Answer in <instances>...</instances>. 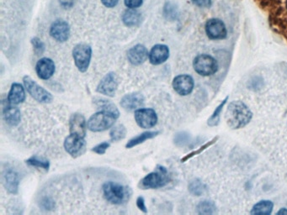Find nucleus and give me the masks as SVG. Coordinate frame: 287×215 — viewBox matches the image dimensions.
<instances>
[{"mask_svg": "<svg viewBox=\"0 0 287 215\" xmlns=\"http://www.w3.org/2000/svg\"><path fill=\"white\" fill-rule=\"evenodd\" d=\"M134 118L139 127L151 129L158 123V115L155 110L149 108H140L135 110Z\"/></svg>", "mask_w": 287, "mask_h": 215, "instance_id": "10", "label": "nucleus"}, {"mask_svg": "<svg viewBox=\"0 0 287 215\" xmlns=\"http://www.w3.org/2000/svg\"><path fill=\"white\" fill-rule=\"evenodd\" d=\"M193 68L199 75L209 77L218 71V63L213 56L207 54H200L194 59Z\"/></svg>", "mask_w": 287, "mask_h": 215, "instance_id": "4", "label": "nucleus"}, {"mask_svg": "<svg viewBox=\"0 0 287 215\" xmlns=\"http://www.w3.org/2000/svg\"><path fill=\"white\" fill-rule=\"evenodd\" d=\"M26 163L30 167H37V168H42L45 171H48L50 168V162L48 160L42 158V157H37V156H33L30 157L29 159L25 161Z\"/></svg>", "mask_w": 287, "mask_h": 215, "instance_id": "26", "label": "nucleus"}, {"mask_svg": "<svg viewBox=\"0 0 287 215\" xmlns=\"http://www.w3.org/2000/svg\"><path fill=\"white\" fill-rule=\"evenodd\" d=\"M197 212L200 214H212L216 212V206L212 201H202L197 205Z\"/></svg>", "mask_w": 287, "mask_h": 215, "instance_id": "28", "label": "nucleus"}, {"mask_svg": "<svg viewBox=\"0 0 287 215\" xmlns=\"http://www.w3.org/2000/svg\"><path fill=\"white\" fill-rule=\"evenodd\" d=\"M169 57V48L166 45L158 44L151 49L149 52V62L153 65H161L165 63Z\"/></svg>", "mask_w": 287, "mask_h": 215, "instance_id": "16", "label": "nucleus"}, {"mask_svg": "<svg viewBox=\"0 0 287 215\" xmlns=\"http://www.w3.org/2000/svg\"><path fill=\"white\" fill-rule=\"evenodd\" d=\"M23 82L27 93L32 96L36 101L42 104H49L52 101L53 97L51 93L45 89L44 87L40 86L37 82H35L29 76H24Z\"/></svg>", "mask_w": 287, "mask_h": 215, "instance_id": "6", "label": "nucleus"}, {"mask_svg": "<svg viewBox=\"0 0 287 215\" xmlns=\"http://www.w3.org/2000/svg\"><path fill=\"white\" fill-rule=\"evenodd\" d=\"M125 5L128 9H137L141 7L144 0H124Z\"/></svg>", "mask_w": 287, "mask_h": 215, "instance_id": "35", "label": "nucleus"}, {"mask_svg": "<svg viewBox=\"0 0 287 215\" xmlns=\"http://www.w3.org/2000/svg\"><path fill=\"white\" fill-rule=\"evenodd\" d=\"M4 185L10 194H17L20 185V177L17 172L13 170H8L4 175Z\"/></svg>", "mask_w": 287, "mask_h": 215, "instance_id": "21", "label": "nucleus"}, {"mask_svg": "<svg viewBox=\"0 0 287 215\" xmlns=\"http://www.w3.org/2000/svg\"><path fill=\"white\" fill-rule=\"evenodd\" d=\"M50 36L58 42H65L70 37V27L68 22L56 20L51 24Z\"/></svg>", "mask_w": 287, "mask_h": 215, "instance_id": "13", "label": "nucleus"}, {"mask_svg": "<svg viewBox=\"0 0 287 215\" xmlns=\"http://www.w3.org/2000/svg\"><path fill=\"white\" fill-rule=\"evenodd\" d=\"M117 118L107 112L100 111L93 114L87 121L88 130L92 132H103L114 126Z\"/></svg>", "mask_w": 287, "mask_h": 215, "instance_id": "3", "label": "nucleus"}, {"mask_svg": "<svg viewBox=\"0 0 287 215\" xmlns=\"http://www.w3.org/2000/svg\"><path fill=\"white\" fill-rule=\"evenodd\" d=\"M274 203L270 200H261L253 205L251 214L269 215L272 213Z\"/></svg>", "mask_w": 287, "mask_h": 215, "instance_id": "25", "label": "nucleus"}, {"mask_svg": "<svg viewBox=\"0 0 287 215\" xmlns=\"http://www.w3.org/2000/svg\"><path fill=\"white\" fill-rule=\"evenodd\" d=\"M110 146V143L105 141V142L100 143V144L96 145L95 147H93L92 151L93 152L96 153L98 155H104Z\"/></svg>", "mask_w": 287, "mask_h": 215, "instance_id": "34", "label": "nucleus"}, {"mask_svg": "<svg viewBox=\"0 0 287 215\" xmlns=\"http://www.w3.org/2000/svg\"><path fill=\"white\" fill-rule=\"evenodd\" d=\"M227 99H228V97H226V99H224L223 101L220 104L219 106L216 109L212 116L210 117L209 119H208V126H216L218 125L220 120V114H221V111L223 109L224 105L227 101Z\"/></svg>", "mask_w": 287, "mask_h": 215, "instance_id": "29", "label": "nucleus"}, {"mask_svg": "<svg viewBox=\"0 0 287 215\" xmlns=\"http://www.w3.org/2000/svg\"><path fill=\"white\" fill-rule=\"evenodd\" d=\"M73 57L76 68L81 73H85L90 67L92 57V48L87 44H78L73 48Z\"/></svg>", "mask_w": 287, "mask_h": 215, "instance_id": "7", "label": "nucleus"}, {"mask_svg": "<svg viewBox=\"0 0 287 215\" xmlns=\"http://www.w3.org/2000/svg\"><path fill=\"white\" fill-rule=\"evenodd\" d=\"M59 1L62 8H64V10H69L71 8H73L75 3V0H59Z\"/></svg>", "mask_w": 287, "mask_h": 215, "instance_id": "38", "label": "nucleus"}, {"mask_svg": "<svg viewBox=\"0 0 287 215\" xmlns=\"http://www.w3.org/2000/svg\"><path fill=\"white\" fill-rule=\"evenodd\" d=\"M56 71V65L53 60L43 57L37 62L36 72L40 79L48 80L53 76Z\"/></svg>", "mask_w": 287, "mask_h": 215, "instance_id": "15", "label": "nucleus"}, {"mask_svg": "<svg viewBox=\"0 0 287 215\" xmlns=\"http://www.w3.org/2000/svg\"><path fill=\"white\" fill-rule=\"evenodd\" d=\"M127 136V129L123 125H118L111 129L110 132L111 141H120Z\"/></svg>", "mask_w": 287, "mask_h": 215, "instance_id": "27", "label": "nucleus"}, {"mask_svg": "<svg viewBox=\"0 0 287 215\" xmlns=\"http://www.w3.org/2000/svg\"><path fill=\"white\" fill-rule=\"evenodd\" d=\"M25 87H23L22 85L18 82H14L11 85L10 92L8 94L7 101L10 104H14V105H18V104H22L23 102L25 100Z\"/></svg>", "mask_w": 287, "mask_h": 215, "instance_id": "20", "label": "nucleus"}, {"mask_svg": "<svg viewBox=\"0 0 287 215\" xmlns=\"http://www.w3.org/2000/svg\"><path fill=\"white\" fill-rule=\"evenodd\" d=\"M3 117L5 118V122L13 127L17 126L21 120L20 109L9 102L6 104H3Z\"/></svg>", "mask_w": 287, "mask_h": 215, "instance_id": "18", "label": "nucleus"}, {"mask_svg": "<svg viewBox=\"0 0 287 215\" xmlns=\"http://www.w3.org/2000/svg\"><path fill=\"white\" fill-rule=\"evenodd\" d=\"M102 190L105 199L112 204L120 205L127 200V189L117 182L114 181L105 182L103 185Z\"/></svg>", "mask_w": 287, "mask_h": 215, "instance_id": "5", "label": "nucleus"}, {"mask_svg": "<svg viewBox=\"0 0 287 215\" xmlns=\"http://www.w3.org/2000/svg\"><path fill=\"white\" fill-rule=\"evenodd\" d=\"M285 10H286V12H287V0L286 1H285Z\"/></svg>", "mask_w": 287, "mask_h": 215, "instance_id": "41", "label": "nucleus"}, {"mask_svg": "<svg viewBox=\"0 0 287 215\" xmlns=\"http://www.w3.org/2000/svg\"><path fill=\"white\" fill-rule=\"evenodd\" d=\"M194 5L199 8H210L212 6V0H190Z\"/></svg>", "mask_w": 287, "mask_h": 215, "instance_id": "36", "label": "nucleus"}, {"mask_svg": "<svg viewBox=\"0 0 287 215\" xmlns=\"http://www.w3.org/2000/svg\"><path fill=\"white\" fill-rule=\"evenodd\" d=\"M85 137L70 133L64 140V149L67 153L73 158L80 157L85 152L86 141Z\"/></svg>", "mask_w": 287, "mask_h": 215, "instance_id": "8", "label": "nucleus"}, {"mask_svg": "<svg viewBox=\"0 0 287 215\" xmlns=\"http://www.w3.org/2000/svg\"><path fill=\"white\" fill-rule=\"evenodd\" d=\"M158 134H159L158 131H146V132L140 134L138 136H135V137L131 139V140L127 143L126 148L131 149V148L135 147L136 145H140V144H142V143L145 142L146 140L154 139V137L158 136Z\"/></svg>", "mask_w": 287, "mask_h": 215, "instance_id": "24", "label": "nucleus"}, {"mask_svg": "<svg viewBox=\"0 0 287 215\" xmlns=\"http://www.w3.org/2000/svg\"><path fill=\"white\" fill-rule=\"evenodd\" d=\"M40 207L44 210H52L55 208V203L51 198L44 197L40 201Z\"/></svg>", "mask_w": 287, "mask_h": 215, "instance_id": "32", "label": "nucleus"}, {"mask_svg": "<svg viewBox=\"0 0 287 215\" xmlns=\"http://www.w3.org/2000/svg\"><path fill=\"white\" fill-rule=\"evenodd\" d=\"M163 15L168 20H175L177 15V8L170 2L166 3L163 8Z\"/></svg>", "mask_w": 287, "mask_h": 215, "instance_id": "30", "label": "nucleus"}, {"mask_svg": "<svg viewBox=\"0 0 287 215\" xmlns=\"http://www.w3.org/2000/svg\"><path fill=\"white\" fill-rule=\"evenodd\" d=\"M277 214H282L285 215L287 214V209L286 208H281L280 210L278 211Z\"/></svg>", "mask_w": 287, "mask_h": 215, "instance_id": "40", "label": "nucleus"}, {"mask_svg": "<svg viewBox=\"0 0 287 215\" xmlns=\"http://www.w3.org/2000/svg\"><path fill=\"white\" fill-rule=\"evenodd\" d=\"M149 55V51L146 48V46L141 44H137L128 50L127 59L132 65L140 66L146 62Z\"/></svg>", "mask_w": 287, "mask_h": 215, "instance_id": "14", "label": "nucleus"}, {"mask_svg": "<svg viewBox=\"0 0 287 215\" xmlns=\"http://www.w3.org/2000/svg\"><path fill=\"white\" fill-rule=\"evenodd\" d=\"M173 87L175 91L180 96H187L192 93L195 82L192 77L187 74L177 76L173 80Z\"/></svg>", "mask_w": 287, "mask_h": 215, "instance_id": "12", "label": "nucleus"}, {"mask_svg": "<svg viewBox=\"0 0 287 215\" xmlns=\"http://www.w3.org/2000/svg\"><path fill=\"white\" fill-rule=\"evenodd\" d=\"M225 117L229 127L238 130L245 127L250 123L253 113L244 103L236 100L229 104Z\"/></svg>", "mask_w": 287, "mask_h": 215, "instance_id": "1", "label": "nucleus"}, {"mask_svg": "<svg viewBox=\"0 0 287 215\" xmlns=\"http://www.w3.org/2000/svg\"><path fill=\"white\" fill-rule=\"evenodd\" d=\"M69 128L70 133L85 137L86 131L88 129L85 118L81 114H73L69 121Z\"/></svg>", "mask_w": 287, "mask_h": 215, "instance_id": "19", "label": "nucleus"}, {"mask_svg": "<svg viewBox=\"0 0 287 215\" xmlns=\"http://www.w3.org/2000/svg\"><path fill=\"white\" fill-rule=\"evenodd\" d=\"M101 3L105 5V7L114 8L119 3V0H101Z\"/></svg>", "mask_w": 287, "mask_h": 215, "instance_id": "39", "label": "nucleus"}, {"mask_svg": "<svg viewBox=\"0 0 287 215\" xmlns=\"http://www.w3.org/2000/svg\"><path fill=\"white\" fill-rule=\"evenodd\" d=\"M136 207L144 213H148V209H147L146 203H145V199L144 197H138L136 199Z\"/></svg>", "mask_w": 287, "mask_h": 215, "instance_id": "37", "label": "nucleus"}, {"mask_svg": "<svg viewBox=\"0 0 287 215\" xmlns=\"http://www.w3.org/2000/svg\"><path fill=\"white\" fill-rule=\"evenodd\" d=\"M122 21L128 27L137 26L141 21V13L136 9H127L122 15Z\"/></svg>", "mask_w": 287, "mask_h": 215, "instance_id": "22", "label": "nucleus"}, {"mask_svg": "<svg viewBox=\"0 0 287 215\" xmlns=\"http://www.w3.org/2000/svg\"><path fill=\"white\" fill-rule=\"evenodd\" d=\"M205 32L208 38L213 41H219L226 38L227 30L226 24L219 19H210L205 25Z\"/></svg>", "mask_w": 287, "mask_h": 215, "instance_id": "9", "label": "nucleus"}, {"mask_svg": "<svg viewBox=\"0 0 287 215\" xmlns=\"http://www.w3.org/2000/svg\"><path fill=\"white\" fill-rule=\"evenodd\" d=\"M94 104L96 105L98 109H100L102 111L110 113L112 115H114L116 118H118L120 117V112L117 109V107L114 105L110 100L105 99H101V98H95L94 99Z\"/></svg>", "mask_w": 287, "mask_h": 215, "instance_id": "23", "label": "nucleus"}, {"mask_svg": "<svg viewBox=\"0 0 287 215\" xmlns=\"http://www.w3.org/2000/svg\"><path fill=\"white\" fill-rule=\"evenodd\" d=\"M202 182L199 181H197V180H195V181H193L190 182L189 189H190L191 194L199 196L202 194V190H203V188H202Z\"/></svg>", "mask_w": 287, "mask_h": 215, "instance_id": "33", "label": "nucleus"}, {"mask_svg": "<svg viewBox=\"0 0 287 215\" xmlns=\"http://www.w3.org/2000/svg\"><path fill=\"white\" fill-rule=\"evenodd\" d=\"M118 87V78L114 73H109L103 78L98 85L96 91L107 97H114Z\"/></svg>", "mask_w": 287, "mask_h": 215, "instance_id": "11", "label": "nucleus"}, {"mask_svg": "<svg viewBox=\"0 0 287 215\" xmlns=\"http://www.w3.org/2000/svg\"><path fill=\"white\" fill-rule=\"evenodd\" d=\"M169 181L168 172L165 167L158 166L154 172L144 176L139 186L141 189H157L166 186Z\"/></svg>", "mask_w": 287, "mask_h": 215, "instance_id": "2", "label": "nucleus"}, {"mask_svg": "<svg viewBox=\"0 0 287 215\" xmlns=\"http://www.w3.org/2000/svg\"><path fill=\"white\" fill-rule=\"evenodd\" d=\"M34 51L37 55H42L45 51V44L38 37H34L31 40Z\"/></svg>", "mask_w": 287, "mask_h": 215, "instance_id": "31", "label": "nucleus"}, {"mask_svg": "<svg viewBox=\"0 0 287 215\" xmlns=\"http://www.w3.org/2000/svg\"><path fill=\"white\" fill-rule=\"evenodd\" d=\"M144 96L138 93H133L125 95L121 99V106L127 111H135L144 105Z\"/></svg>", "mask_w": 287, "mask_h": 215, "instance_id": "17", "label": "nucleus"}]
</instances>
